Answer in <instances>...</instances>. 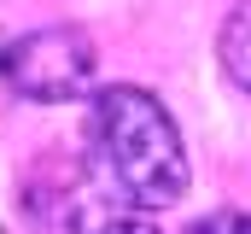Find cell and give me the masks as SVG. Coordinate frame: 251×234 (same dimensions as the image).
Segmentation results:
<instances>
[{"label": "cell", "mask_w": 251, "mask_h": 234, "mask_svg": "<svg viewBox=\"0 0 251 234\" xmlns=\"http://www.w3.org/2000/svg\"><path fill=\"white\" fill-rule=\"evenodd\" d=\"M0 76H6V88L18 100H35V106L76 100L94 82V41L76 24L29 29V35H18V41L0 47Z\"/></svg>", "instance_id": "obj_2"}, {"label": "cell", "mask_w": 251, "mask_h": 234, "mask_svg": "<svg viewBox=\"0 0 251 234\" xmlns=\"http://www.w3.org/2000/svg\"><path fill=\"white\" fill-rule=\"evenodd\" d=\"M88 176L105 199H123L134 211H164L187 193V146L176 117L140 82H111L94 94L82 123Z\"/></svg>", "instance_id": "obj_1"}, {"label": "cell", "mask_w": 251, "mask_h": 234, "mask_svg": "<svg viewBox=\"0 0 251 234\" xmlns=\"http://www.w3.org/2000/svg\"><path fill=\"white\" fill-rule=\"evenodd\" d=\"M187 234H251V211H210V217H199Z\"/></svg>", "instance_id": "obj_4"}, {"label": "cell", "mask_w": 251, "mask_h": 234, "mask_svg": "<svg viewBox=\"0 0 251 234\" xmlns=\"http://www.w3.org/2000/svg\"><path fill=\"white\" fill-rule=\"evenodd\" d=\"M0 47H6V41H0ZM0 94H12V88H6V76H0Z\"/></svg>", "instance_id": "obj_6"}, {"label": "cell", "mask_w": 251, "mask_h": 234, "mask_svg": "<svg viewBox=\"0 0 251 234\" xmlns=\"http://www.w3.org/2000/svg\"><path fill=\"white\" fill-rule=\"evenodd\" d=\"M100 234H158V229H152L146 217H111V223H105Z\"/></svg>", "instance_id": "obj_5"}, {"label": "cell", "mask_w": 251, "mask_h": 234, "mask_svg": "<svg viewBox=\"0 0 251 234\" xmlns=\"http://www.w3.org/2000/svg\"><path fill=\"white\" fill-rule=\"evenodd\" d=\"M0 234H6V229H0Z\"/></svg>", "instance_id": "obj_7"}, {"label": "cell", "mask_w": 251, "mask_h": 234, "mask_svg": "<svg viewBox=\"0 0 251 234\" xmlns=\"http://www.w3.org/2000/svg\"><path fill=\"white\" fill-rule=\"evenodd\" d=\"M216 53H222V70L234 76V88H246V94H251V0L228 12V24H222V41H216Z\"/></svg>", "instance_id": "obj_3"}]
</instances>
